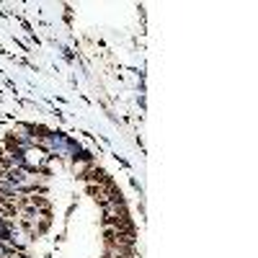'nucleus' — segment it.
Instances as JSON below:
<instances>
[{"label":"nucleus","instance_id":"nucleus-1","mask_svg":"<svg viewBox=\"0 0 258 258\" xmlns=\"http://www.w3.org/2000/svg\"><path fill=\"white\" fill-rule=\"evenodd\" d=\"M103 220L106 225H116V227H132L129 225V214H126V207L121 199L116 202H109V204H103Z\"/></svg>","mask_w":258,"mask_h":258},{"label":"nucleus","instance_id":"nucleus-2","mask_svg":"<svg viewBox=\"0 0 258 258\" xmlns=\"http://www.w3.org/2000/svg\"><path fill=\"white\" fill-rule=\"evenodd\" d=\"M88 194L98 202V204H109V202H116L121 199L119 191L109 183V181H98V183H88Z\"/></svg>","mask_w":258,"mask_h":258},{"label":"nucleus","instance_id":"nucleus-3","mask_svg":"<svg viewBox=\"0 0 258 258\" xmlns=\"http://www.w3.org/2000/svg\"><path fill=\"white\" fill-rule=\"evenodd\" d=\"M85 178H88L91 183H96V181H106V178H103V170H101V168H91L88 173H85Z\"/></svg>","mask_w":258,"mask_h":258}]
</instances>
